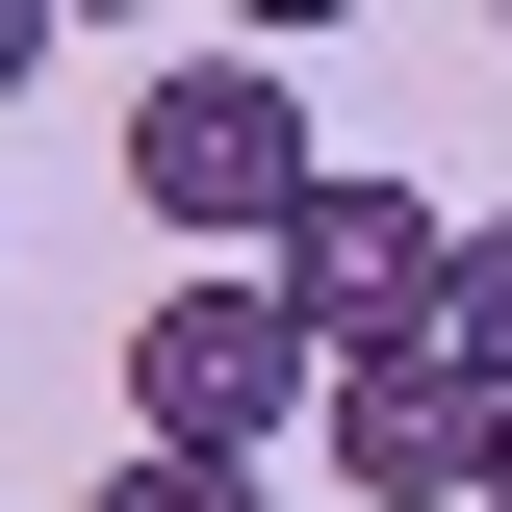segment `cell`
Instances as JSON below:
<instances>
[{
  "mask_svg": "<svg viewBox=\"0 0 512 512\" xmlns=\"http://www.w3.org/2000/svg\"><path fill=\"white\" fill-rule=\"evenodd\" d=\"M487 512H512V487H487Z\"/></svg>",
  "mask_w": 512,
  "mask_h": 512,
  "instance_id": "obj_8",
  "label": "cell"
},
{
  "mask_svg": "<svg viewBox=\"0 0 512 512\" xmlns=\"http://www.w3.org/2000/svg\"><path fill=\"white\" fill-rule=\"evenodd\" d=\"M26 77H52V0H0V103H26Z\"/></svg>",
  "mask_w": 512,
  "mask_h": 512,
  "instance_id": "obj_7",
  "label": "cell"
},
{
  "mask_svg": "<svg viewBox=\"0 0 512 512\" xmlns=\"http://www.w3.org/2000/svg\"><path fill=\"white\" fill-rule=\"evenodd\" d=\"M436 359H461V384H487V410H512V205H487V231H461V308H436Z\"/></svg>",
  "mask_w": 512,
  "mask_h": 512,
  "instance_id": "obj_5",
  "label": "cell"
},
{
  "mask_svg": "<svg viewBox=\"0 0 512 512\" xmlns=\"http://www.w3.org/2000/svg\"><path fill=\"white\" fill-rule=\"evenodd\" d=\"M128 436H154V461H282V436H333V333L282 308V282L128 308Z\"/></svg>",
  "mask_w": 512,
  "mask_h": 512,
  "instance_id": "obj_2",
  "label": "cell"
},
{
  "mask_svg": "<svg viewBox=\"0 0 512 512\" xmlns=\"http://www.w3.org/2000/svg\"><path fill=\"white\" fill-rule=\"evenodd\" d=\"M256 282H282L333 359H410V333L461 308V205H436V180H359V154H333V180H308V231L256 256Z\"/></svg>",
  "mask_w": 512,
  "mask_h": 512,
  "instance_id": "obj_3",
  "label": "cell"
},
{
  "mask_svg": "<svg viewBox=\"0 0 512 512\" xmlns=\"http://www.w3.org/2000/svg\"><path fill=\"white\" fill-rule=\"evenodd\" d=\"M333 487L359 512H487L512 487V410L436 359V333H410V359H333Z\"/></svg>",
  "mask_w": 512,
  "mask_h": 512,
  "instance_id": "obj_4",
  "label": "cell"
},
{
  "mask_svg": "<svg viewBox=\"0 0 512 512\" xmlns=\"http://www.w3.org/2000/svg\"><path fill=\"white\" fill-rule=\"evenodd\" d=\"M308 180H333V154H308V103H282V52H180L154 103H128V205H154V231H205L231 282L308 231Z\"/></svg>",
  "mask_w": 512,
  "mask_h": 512,
  "instance_id": "obj_1",
  "label": "cell"
},
{
  "mask_svg": "<svg viewBox=\"0 0 512 512\" xmlns=\"http://www.w3.org/2000/svg\"><path fill=\"white\" fill-rule=\"evenodd\" d=\"M103 512H282V487H256V461H154V436H128V461H103Z\"/></svg>",
  "mask_w": 512,
  "mask_h": 512,
  "instance_id": "obj_6",
  "label": "cell"
}]
</instances>
